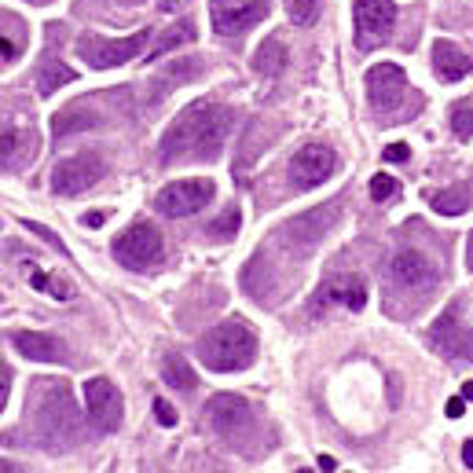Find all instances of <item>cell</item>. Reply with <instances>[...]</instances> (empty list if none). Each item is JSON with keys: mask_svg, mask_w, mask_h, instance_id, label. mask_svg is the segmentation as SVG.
<instances>
[{"mask_svg": "<svg viewBox=\"0 0 473 473\" xmlns=\"http://www.w3.org/2000/svg\"><path fill=\"white\" fill-rule=\"evenodd\" d=\"M232 133V111L221 103H192L162 136V158L213 162Z\"/></svg>", "mask_w": 473, "mask_h": 473, "instance_id": "obj_1", "label": "cell"}, {"mask_svg": "<svg viewBox=\"0 0 473 473\" xmlns=\"http://www.w3.org/2000/svg\"><path fill=\"white\" fill-rule=\"evenodd\" d=\"M199 360L210 367V370H221V374H232V370H242L257 360V334L250 323L242 320H224L217 323L202 341H199Z\"/></svg>", "mask_w": 473, "mask_h": 473, "instance_id": "obj_2", "label": "cell"}, {"mask_svg": "<svg viewBox=\"0 0 473 473\" xmlns=\"http://www.w3.org/2000/svg\"><path fill=\"white\" fill-rule=\"evenodd\" d=\"M48 389H52V400H34V393H30V419L37 422V437L48 448L74 444L77 433H70V429H77V411L70 404V393L59 386H48Z\"/></svg>", "mask_w": 473, "mask_h": 473, "instance_id": "obj_3", "label": "cell"}, {"mask_svg": "<svg viewBox=\"0 0 473 473\" xmlns=\"http://www.w3.org/2000/svg\"><path fill=\"white\" fill-rule=\"evenodd\" d=\"M151 44V34L147 30H136L133 37H118V41H103V37H81L77 41V55L84 59V66L92 70H114L122 63H133L136 55H143Z\"/></svg>", "mask_w": 473, "mask_h": 473, "instance_id": "obj_4", "label": "cell"}, {"mask_svg": "<svg viewBox=\"0 0 473 473\" xmlns=\"http://www.w3.org/2000/svg\"><path fill=\"white\" fill-rule=\"evenodd\" d=\"M114 257L133 271H151L162 264V232L154 224H133L114 239Z\"/></svg>", "mask_w": 473, "mask_h": 473, "instance_id": "obj_5", "label": "cell"}, {"mask_svg": "<svg viewBox=\"0 0 473 473\" xmlns=\"http://www.w3.org/2000/svg\"><path fill=\"white\" fill-rule=\"evenodd\" d=\"M356 48L374 52L378 44H386L393 26H397V8L393 0H356Z\"/></svg>", "mask_w": 473, "mask_h": 473, "instance_id": "obj_6", "label": "cell"}, {"mask_svg": "<svg viewBox=\"0 0 473 473\" xmlns=\"http://www.w3.org/2000/svg\"><path fill=\"white\" fill-rule=\"evenodd\" d=\"M213 195H217L213 192V180L195 176V180H176V183L162 187V195L154 199V206L165 217H192V213L206 210L213 202Z\"/></svg>", "mask_w": 473, "mask_h": 473, "instance_id": "obj_7", "label": "cell"}, {"mask_svg": "<svg viewBox=\"0 0 473 473\" xmlns=\"http://www.w3.org/2000/svg\"><path fill=\"white\" fill-rule=\"evenodd\" d=\"M103 172H107V169H103V162H100L96 154H74V158H63V162L55 165V172H52V192L74 199V195L88 192L92 183H100Z\"/></svg>", "mask_w": 473, "mask_h": 473, "instance_id": "obj_8", "label": "cell"}, {"mask_svg": "<svg viewBox=\"0 0 473 473\" xmlns=\"http://www.w3.org/2000/svg\"><path fill=\"white\" fill-rule=\"evenodd\" d=\"M84 411L100 433H114L122 426V397L111 378H88L84 382Z\"/></svg>", "mask_w": 473, "mask_h": 473, "instance_id": "obj_9", "label": "cell"}, {"mask_svg": "<svg viewBox=\"0 0 473 473\" xmlns=\"http://www.w3.org/2000/svg\"><path fill=\"white\" fill-rule=\"evenodd\" d=\"M268 0H246V5H239V0H210V12H213V30L221 37H239L246 34L250 26H257L261 19H268Z\"/></svg>", "mask_w": 473, "mask_h": 473, "instance_id": "obj_10", "label": "cell"}, {"mask_svg": "<svg viewBox=\"0 0 473 473\" xmlns=\"http://www.w3.org/2000/svg\"><path fill=\"white\" fill-rule=\"evenodd\" d=\"M334 172H338V154L330 147H323V143H309L291 158V180H294V187H301V192L320 187Z\"/></svg>", "mask_w": 473, "mask_h": 473, "instance_id": "obj_11", "label": "cell"}, {"mask_svg": "<svg viewBox=\"0 0 473 473\" xmlns=\"http://www.w3.org/2000/svg\"><path fill=\"white\" fill-rule=\"evenodd\" d=\"M37 154V133L15 114H0V169H12Z\"/></svg>", "mask_w": 473, "mask_h": 473, "instance_id": "obj_12", "label": "cell"}, {"mask_svg": "<svg viewBox=\"0 0 473 473\" xmlns=\"http://www.w3.org/2000/svg\"><path fill=\"white\" fill-rule=\"evenodd\" d=\"M367 96H370V107L378 111H389L397 107L404 96H408V77L397 63H378L367 70Z\"/></svg>", "mask_w": 473, "mask_h": 473, "instance_id": "obj_13", "label": "cell"}, {"mask_svg": "<svg viewBox=\"0 0 473 473\" xmlns=\"http://www.w3.org/2000/svg\"><path fill=\"white\" fill-rule=\"evenodd\" d=\"M429 341H433L444 356H451V360H473V334L458 323V309H455V305H451L444 316L433 320Z\"/></svg>", "mask_w": 473, "mask_h": 473, "instance_id": "obj_14", "label": "cell"}, {"mask_svg": "<svg viewBox=\"0 0 473 473\" xmlns=\"http://www.w3.org/2000/svg\"><path fill=\"white\" fill-rule=\"evenodd\" d=\"M250 419H253L250 404H246L242 397H235V393H221V397H213L210 408H206V422H210L221 437H235L239 429L250 426Z\"/></svg>", "mask_w": 473, "mask_h": 473, "instance_id": "obj_15", "label": "cell"}, {"mask_svg": "<svg viewBox=\"0 0 473 473\" xmlns=\"http://www.w3.org/2000/svg\"><path fill=\"white\" fill-rule=\"evenodd\" d=\"M389 271H393V279L400 282V287H429V282L437 279L433 261H429L426 253H419V250L397 253L393 264H389Z\"/></svg>", "mask_w": 473, "mask_h": 473, "instance_id": "obj_16", "label": "cell"}, {"mask_svg": "<svg viewBox=\"0 0 473 473\" xmlns=\"http://www.w3.org/2000/svg\"><path fill=\"white\" fill-rule=\"evenodd\" d=\"M433 70H437V77H440V81L455 84V81L469 77L473 59H469L458 44H451V41H437V44H433Z\"/></svg>", "mask_w": 473, "mask_h": 473, "instance_id": "obj_17", "label": "cell"}, {"mask_svg": "<svg viewBox=\"0 0 473 473\" xmlns=\"http://www.w3.org/2000/svg\"><path fill=\"white\" fill-rule=\"evenodd\" d=\"M15 341V352L34 360V363H59L66 352H63V341L52 338V334H34V330H23L12 338Z\"/></svg>", "mask_w": 473, "mask_h": 473, "instance_id": "obj_18", "label": "cell"}, {"mask_svg": "<svg viewBox=\"0 0 473 473\" xmlns=\"http://www.w3.org/2000/svg\"><path fill=\"white\" fill-rule=\"evenodd\" d=\"M323 298L345 305L349 312H363V305H367V282L360 275H338V279H330V287L323 291Z\"/></svg>", "mask_w": 473, "mask_h": 473, "instance_id": "obj_19", "label": "cell"}, {"mask_svg": "<svg viewBox=\"0 0 473 473\" xmlns=\"http://www.w3.org/2000/svg\"><path fill=\"white\" fill-rule=\"evenodd\" d=\"M96 111H92L88 103H70L63 107L55 118H52V133L55 136H74V133H88L92 125H96Z\"/></svg>", "mask_w": 473, "mask_h": 473, "instance_id": "obj_20", "label": "cell"}, {"mask_svg": "<svg viewBox=\"0 0 473 473\" xmlns=\"http://www.w3.org/2000/svg\"><path fill=\"white\" fill-rule=\"evenodd\" d=\"M426 199H429V206H433L437 213H444V217H462V213L473 206V187H469V183H455V187H448V192H429Z\"/></svg>", "mask_w": 473, "mask_h": 473, "instance_id": "obj_21", "label": "cell"}, {"mask_svg": "<svg viewBox=\"0 0 473 473\" xmlns=\"http://www.w3.org/2000/svg\"><path fill=\"white\" fill-rule=\"evenodd\" d=\"M253 70L264 74V77H279L282 70H287V44H282L279 37L264 41L257 48V55H253Z\"/></svg>", "mask_w": 473, "mask_h": 473, "instance_id": "obj_22", "label": "cell"}, {"mask_svg": "<svg viewBox=\"0 0 473 473\" xmlns=\"http://www.w3.org/2000/svg\"><path fill=\"white\" fill-rule=\"evenodd\" d=\"M192 41H195V26L187 23V19H180V23H172L162 37H154V41H151L147 55H151V59H162L165 52H172V48H180V44H192Z\"/></svg>", "mask_w": 473, "mask_h": 473, "instance_id": "obj_23", "label": "cell"}, {"mask_svg": "<svg viewBox=\"0 0 473 473\" xmlns=\"http://www.w3.org/2000/svg\"><path fill=\"white\" fill-rule=\"evenodd\" d=\"M77 74L70 70V66H63V63H55V59H48L41 70H37V92L41 96H52L55 88H63V84H70Z\"/></svg>", "mask_w": 473, "mask_h": 473, "instance_id": "obj_24", "label": "cell"}, {"mask_svg": "<svg viewBox=\"0 0 473 473\" xmlns=\"http://www.w3.org/2000/svg\"><path fill=\"white\" fill-rule=\"evenodd\" d=\"M162 378L172 386V389H180V393H192L195 386H199V378H195V370L187 367L183 360H176V356H169L165 360V370H162Z\"/></svg>", "mask_w": 473, "mask_h": 473, "instance_id": "obj_25", "label": "cell"}, {"mask_svg": "<svg viewBox=\"0 0 473 473\" xmlns=\"http://www.w3.org/2000/svg\"><path fill=\"white\" fill-rule=\"evenodd\" d=\"M320 5L323 0H287V15L294 26H312L320 19Z\"/></svg>", "mask_w": 473, "mask_h": 473, "instance_id": "obj_26", "label": "cell"}, {"mask_svg": "<svg viewBox=\"0 0 473 473\" xmlns=\"http://www.w3.org/2000/svg\"><path fill=\"white\" fill-rule=\"evenodd\" d=\"M397 195H400V180L397 176H389V172L370 176V199L374 202H393Z\"/></svg>", "mask_w": 473, "mask_h": 473, "instance_id": "obj_27", "label": "cell"}, {"mask_svg": "<svg viewBox=\"0 0 473 473\" xmlns=\"http://www.w3.org/2000/svg\"><path fill=\"white\" fill-rule=\"evenodd\" d=\"M451 133L462 136V140L473 136V100H458L451 107Z\"/></svg>", "mask_w": 473, "mask_h": 473, "instance_id": "obj_28", "label": "cell"}, {"mask_svg": "<svg viewBox=\"0 0 473 473\" xmlns=\"http://www.w3.org/2000/svg\"><path fill=\"white\" fill-rule=\"evenodd\" d=\"M239 228H242V210H239V206H228L224 217L210 228V235H213V239H232V235H239Z\"/></svg>", "mask_w": 473, "mask_h": 473, "instance_id": "obj_29", "label": "cell"}, {"mask_svg": "<svg viewBox=\"0 0 473 473\" xmlns=\"http://www.w3.org/2000/svg\"><path fill=\"white\" fill-rule=\"evenodd\" d=\"M195 74H202V63H199V59H183V63H176V66L165 70L169 84H176V81H195Z\"/></svg>", "mask_w": 473, "mask_h": 473, "instance_id": "obj_30", "label": "cell"}, {"mask_svg": "<svg viewBox=\"0 0 473 473\" xmlns=\"http://www.w3.org/2000/svg\"><path fill=\"white\" fill-rule=\"evenodd\" d=\"M23 228H26V232H34V235H41V239H44L48 246H55L59 253H66V246H63V239H59L55 232H48L44 224H37V221H23Z\"/></svg>", "mask_w": 473, "mask_h": 473, "instance_id": "obj_31", "label": "cell"}, {"mask_svg": "<svg viewBox=\"0 0 473 473\" xmlns=\"http://www.w3.org/2000/svg\"><path fill=\"white\" fill-rule=\"evenodd\" d=\"M48 294L59 298V301H70L74 298V282L66 275H55V279H48Z\"/></svg>", "mask_w": 473, "mask_h": 473, "instance_id": "obj_32", "label": "cell"}, {"mask_svg": "<svg viewBox=\"0 0 473 473\" xmlns=\"http://www.w3.org/2000/svg\"><path fill=\"white\" fill-rule=\"evenodd\" d=\"M8 393H12V367L0 360V411H5V404H8Z\"/></svg>", "mask_w": 473, "mask_h": 473, "instance_id": "obj_33", "label": "cell"}, {"mask_svg": "<svg viewBox=\"0 0 473 473\" xmlns=\"http://www.w3.org/2000/svg\"><path fill=\"white\" fill-rule=\"evenodd\" d=\"M154 419H158L162 426H176V411H172V404H169V400H154Z\"/></svg>", "mask_w": 473, "mask_h": 473, "instance_id": "obj_34", "label": "cell"}, {"mask_svg": "<svg viewBox=\"0 0 473 473\" xmlns=\"http://www.w3.org/2000/svg\"><path fill=\"white\" fill-rule=\"evenodd\" d=\"M187 5H192V0H158V12H162V15H176V12L187 8Z\"/></svg>", "mask_w": 473, "mask_h": 473, "instance_id": "obj_35", "label": "cell"}, {"mask_svg": "<svg viewBox=\"0 0 473 473\" xmlns=\"http://www.w3.org/2000/svg\"><path fill=\"white\" fill-rule=\"evenodd\" d=\"M411 151H408V143H389L386 147V162H404Z\"/></svg>", "mask_w": 473, "mask_h": 473, "instance_id": "obj_36", "label": "cell"}, {"mask_svg": "<svg viewBox=\"0 0 473 473\" xmlns=\"http://www.w3.org/2000/svg\"><path fill=\"white\" fill-rule=\"evenodd\" d=\"M448 419H462V411H466V397H455V400H448Z\"/></svg>", "mask_w": 473, "mask_h": 473, "instance_id": "obj_37", "label": "cell"}, {"mask_svg": "<svg viewBox=\"0 0 473 473\" xmlns=\"http://www.w3.org/2000/svg\"><path fill=\"white\" fill-rule=\"evenodd\" d=\"M103 221H107V213H103V210H96V213H84V221H81V224H84V228H103Z\"/></svg>", "mask_w": 473, "mask_h": 473, "instance_id": "obj_38", "label": "cell"}, {"mask_svg": "<svg viewBox=\"0 0 473 473\" xmlns=\"http://www.w3.org/2000/svg\"><path fill=\"white\" fill-rule=\"evenodd\" d=\"M15 55H19V48L8 37H0V59H15Z\"/></svg>", "mask_w": 473, "mask_h": 473, "instance_id": "obj_39", "label": "cell"}, {"mask_svg": "<svg viewBox=\"0 0 473 473\" xmlns=\"http://www.w3.org/2000/svg\"><path fill=\"white\" fill-rule=\"evenodd\" d=\"M30 287H34V291H48V275L34 268V275H30Z\"/></svg>", "mask_w": 473, "mask_h": 473, "instance_id": "obj_40", "label": "cell"}, {"mask_svg": "<svg viewBox=\"0 0 473 473\" xmlns=\"http://www.w3.org/2000/svg\"><path fill=\"white\" fill-rule=\"evenodd\" d=\"M462 466H466V469H473V440H466V444H462Z\"/></svg>", "mask_w": 473, "mask_h": 473, "instance_id": "obj_41", "label": "cell"}, {"mask_svg": "<svg viewBox=\"0 0 473 473\" xmlns=\"http://www.w3.org/2000/svg\"><path fill=\"white\" fill-rule=\"evenodd\" d=\"M320 469H338V462L330 455H320Z\"/></svg>", "mask_w": 473, "mask_h": 473, "instance_id": "obj_42", "label": "cell"}, {"mask_svg": "<svg viewBox=\"0 0 473 473\" xmlns=\"http://www.w3.org/2000/svg\"><path fill=\"white\" fill-rule=\"evenodd\" d=\"M0 473H19V466H15V462H8V458H0Z\"/></svg>", "mask_w": 473, "mask_h": 473, "instance_id": "obj_43", "label": "cell"}, {"mask_svg": "<svg viewBox=\"0 0 473 473\" xmlns=\"http://www.w3.org/2000/svg\"><path fill=\"white\" fill-rule=\"evenodd\" d=\"M462 397H466V400H473V378H469V382L462 386Z\"/></svg>", "mask_w": 473, "mask_h": 473, "instance_id": "obj_44", "label": "cell"}, {"mask_svg": "<svg viewBox=\"0 0 473 473\" xmlns=\"http://www.w3.org/2000/svg\"><path fill=\"white\" fill-rule=\"evenodd\" d=\"M466 264L473 268V239H469V257H466Z\"/></svg>", "mask_w": 473, "mask_h": 473, "instance_id": "obj_45", "label": "cell"}, {"mask_svg": "<svg viewBox=\"0 0 473 473\" xmlns=\"http://www.w3.org/2000/svg\"><path fill=\"white\" fill-rule=\"evenodd\" d=\"M125 5H140V0H125Z\"/></svg>", "mask_w": 473, "mask_h": 473, "instance_id": "obj_46", "label": "cell"}]
</instances>
